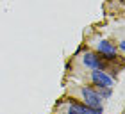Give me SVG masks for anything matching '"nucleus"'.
I'll return each mask as SVG.
<instances>
[{
	"instance_id": "7ed1b4c3",
	"label": "nucleus",
	"mask_w": 125,
	"mask_h": 114,
	"mask_svg": "<svg viewBox=\"0 0 125 114\" xmlns=\"http://www.w3.org/2000/svg\"><path fill=\"white\" fill-rule=\"evenodd\" d=\"M82 61H84V64L88 68H91V70H102V68L105 66L104 61H102L98 55H95V54H86L82 57Z\"/></svg>"
},
{
	"instance_id": "f257e3e1",
	"label": "nucleus",
	"mask_w": 125,
	"mask_h": 114,
	"mask_svg": "<svg viewBox=\"0 0 125 114\" xmlns=\"http://www.w3.org/2000/svg\"><path fill=\"white\" fill-rule=\"evenodd\" d=\"M91 80L95 86H98L102 89H111L113 87V78L107 75V73L100 71V70H93L91 71Z\"/></svg>"
},
{
	"instance_id": "39448f33",
	"label": "nucleus",
	"mask_w": 125,
	"mask_h": 114,
	"mask_svg": "<svg viewBox=\"0 0 125 114\" xmlns=\"http://www.w3.org/2000/svg\"><path fill=\"white\" fill-rule=\"evenodd\" d=\"M98 52L104 54V59H113L115 57V45H111L109 41H100L98 45Z\"/></svg>"
},
{
	"instance_id": "20e7f679",
	"label": "nucleus",
	"mask_w": 125,
	"mask_h": 114,
	"mask_svg": "<svg viewBox=\"0 0 125 114\" xmlns=\"http://www.w3.org/2000/svg\"><path fill=\"white\" fill-rule=\"evenodd\" d=\"M102 109H91V107H82V105H72L68 109V114H100Z\"/></svg>"
},
{
	"instance_id": "f03ea898",
	"label": "nucleus",
	"mask_w": 125,
	"mask_h": 114,
	"mask_svg": "<svg viewBox=\"0 0 125 114\" xmlns=\"http://www.w3.org/2000/svg\"><path fill=\"white\" fill-rule=\"evenodd\" d=\"M82 96H84V102L91 109H98L100 104H102V96L96 91H93L91 87H82Z\"/></svg>"
}]
</instances>
